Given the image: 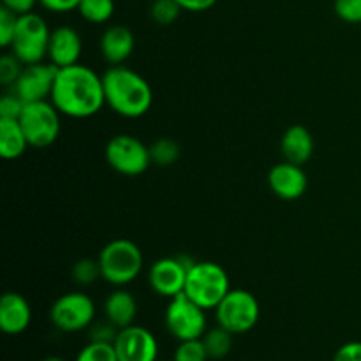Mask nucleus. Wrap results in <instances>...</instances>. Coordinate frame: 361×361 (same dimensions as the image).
Returning a JSON list of instances; mask_svg holds the SVG:
<instances>
[{
    "label": "nucleus",
    "instance_id": "29",
    "mask_svg": "<svg viewBox=\"0 0 361 361\" xmlns=\"http://www.w3.org/2000/svg\"><path fill=\"white\" fill-rule=\"evenodd\" d=\"M18 18L20 16L14 14L13 11L0 7V46L2 48H11V44H13Z\"/></svg>",
    "mask_w": 361,
    "mask_h": 361
},
{
    "label": "nucleus",
    "instance_id": "16",
    "mask_svg": "<svg viewBox=\"0 0 361 361\" xmlns=\"http://www.w3.org/2000/svg\"><path fill=\"white\" fill-rule=\"evenodd\" d=\"M32 307L20 293H6L0 298V330L6 335H20L30 326Z\"/></svg>",
    "mask_w": 361,
    "mask_h": 361
},
{
    "label": "nucleus",
    "instance_id": "4",
    "mask_svg": "<svg viewBox=\"0 0 361 361\" xmlns=\"http://www.w3.org/2000/svg\"><path fill=\"white\" fill-rule=\"evenodd\" d=\"M229 291V275L221 264L214 261H194L190 264L183 293L201 309L215 310Z\"/></svg>",
    "mask_w": 361,
    "mask_h": 361
},
{
    "label": "nucleus",
    "instance_id": "31",
    "mask_svg": "<svg viewBox=\"0 0 361 361\" xmlns=\"http://www.w3.org/2000/svg\"><path fill=\"white\" fill-rule=\"evenodd\" d=\"M25 108V101L20 97V95H16L14 92H11V94L4 95L2 99H0V118H14L18 120L20 118L21 111H23Z\"/></svg>",
    "mask_w": 361,
    "mask_h": 361
},
{
    "label": "nucleus",
    "instance_id": "17",
    "mask_svg": "<svg viewBox=\"0 0 361 361\" xmlns=\"http://www.w3.org/2000/svg\"><path fill=\"white\" fill-rule=\"evenodd\" d=\"M134 46H136L134 34L130 32V28L123 27V25H111L106 28L101 35V42H99L102 59L109 66H123L133 55Z\"/></svg>",
    "mask_w": 361,
    "mask_h": 361
},
{
    "label": "nucleus",
    "instance_id": "30",
    "mask_svg": "<svg viewBox=\"0 0 361 361\" xmlns=\"http://www.w3.org/2000/svg\"><path fill=\"white\" fill-rule=\"evenodd\" d=\"M335 14L351 25L361 23V0H335Z\"/></svg>",
    "mask_w": 361,
    "mask_h": 361
},
{
    "label": "nucleus",
    "instance_id": "21",
    "mask_svg": "<svg viewBox=\"0 0 361 361\" xmlns=\"http://www.w3.org/2000/svg\"><path fill=\"white\" fill-rule=\"evenodd\" d=\"M201 341H203L204 348H207L210 360H222L231 353L233 334H229L228 330H224L219 324L215 328H212V330L204 331Z\"/></svg>",
    "mask_w": 361,
    "mask_h": 361
},
{
    "label": "nucleus",
    "instance_id": "37",
    "mask_svg": "<svg viewBox=\"0 0 361 361\" xmlns=\"http://www.w3.org/2000/svg\"><path fill=\"white\" fill-rule=\"evenodd\" d=\"M42 361H66V360L59 358V356H49V358H44Z\"/></svg>",
    "mask_w": 361,
    "mask_h": 361
},
{
    "label": "nucleus",
    "instance_id": "2",
    "mask_svg": "<svg viewBox=\"0 0 361 361\" xmlns=\"http://www.w3.org/2000/svg\"><path fill=\"white\" fill-rule=\"evenodd\" d=\"M106 106L123 118H141L154 104L150 83L126 66H111L102 74Z\"/></svg>",
    "mask_w": 361,
    "mask_h": 361
},
{
    "label": "nucleus",
    "instance_id": "28",
    "mask_svg": "<svg viewBox=\"0 0 361 361\" xmlns=\"http://www.w3.org/2000/svg\"><path fill=\"white\" fill-rule=\"evenodd\" d=\"M23 67L25 63L16 55H13V53L4 55L0 59V83L7 85V87H14Z\"/></svg>",
    "mask_w": 361,
    "mask_h": 361
},
{
    "label": "nucleus",
    "instance_id": "32",
    "mask_svg": "<svg viewBox=\"0 0 361 361\" xmlns=\"http://www.w3.org/2000/svg\"><path fill=\"white\" fill-rule=\"evenodd\" d=\"M118 328L113 326L109 321H104V323L92 324L90 328V341L94 342H106V344H113L118 335Z\"/></svg>",
    "mask_w": 361,
    "mask_h": 361
},
{
    "label": "nucleus",
    "instance_id": "15",
    "mask_svg": "<svg viewBox=\"0 0 361 361\" xmlns=\"http://www.w3.org/2000/svg\"><path fill=\"white\" fill-rule=\"evenodd\" d=\"M83 42L81 35L73 27H59L51 30L48 44V59L59 69L80 63Z\"/></svg>",
    "mask_w": 361,
    "mask_h": 361
},
{
    "label": "nucleus",
    "instance_id": "33",
    "mask_svg": "<svg viewBox=\"0 0 361 361\" xmlns=\"http://www.w3.org/2000/svg\"><path fill=\"white\" fill-rule=\"evenodd\" d=\"M331 361H361V342H345L337 349Z\"/></svg>",
    "mask_w": 361,
    "mask_h": 361
},
{
    "label": "nucleus",
    "instance_id": "8",
    "mask_svg": "<svg viewBox=\"0 0 361 361\" xmlns=\"http://www.w3.org/2000/svg\"><path fill=\"white\" fill-rule=\"evenodd\" d=\"M104 157L109 168L123 176L143 175L152 164L150 147L130 134L113 136L106 145Z\"/></svg>",
    "mask_w": 361,
    "mask_h": 361
},
{
    "label": "nucleus",
    "instance_id": "20",
    "mask_svg": "<svg viewBox=\"0 0 361 361\" xmlns=\"http://www.w3.org/2000/svg\"><path fill=\"white\" fill-rule=\"evenodd\" d=\"M30 147L21 129L20 122L14 118H0V155L6 161H16Z\"/></svg>",
    "mask_w": 361,
    "mask_h": 361
},
{
    "label": "nucleus",
    "instance_id": "10",
    "mask_svg": "<svg viewBox=\"0 0 361 361\" xmlns=\"http://www.w3.org/2000/svg\"><path fill=\"white\" fill-rule=\"evenodd\" d=\"M95 303L85 293H66L53 302L49 321L63 334H78L94 324Z\"/></svg>",
    "mask_w": 361,
    "mask_h": 361
},
{
    "label": "nucleus",
    "instance_id": "3",
    "mask_svg": "<svg viewBox=\"0 0 361 361\" xmlns=\"http://www.w3.org/2000/svg\"><path fill=\"white\" fill-rule=\"evenodd\" d=\"M101 279L108 284L123 288L140 277L143 270V252L134 242L127 238L111 240L99 252Z\"/></svg>",
    "mask_w": 361,
    "mask_h": 361
},
{
    "label": "nucleus",
    "instance_id": "9",
    "mask_svg": "<svg viewBox=\"0 0 361 361\" xmlns=\"http://www.w3.org/2000/svg\"><path fill=\"white\" fill-rule=\"evenodd\" d=\"M166 330L178 342L201 338L207 326V310L201 309L185 293L169 300L164 314Z\"/></svg>",
    "mask_w": 361,
    "mask_h": 361
},
{
    "label": "nucleus",
    "instance_id": "12",
    "mask_svg": "<svg viewBox=\"0 0 361 361\" xmlns=\"http://www.w3.org/2000/svg\"><path fill=\"white\" fill-rule=\"evenodd\" d=\"M113 345L118 361H157L159 358V342L155 335L137 324L122 328Z\"/></svg>",
    "mask_w": 361,
    "mask_h": 361
},
{
    "label": "nucleus",
    "instance_id": "13",
    "mask_svg": "<svg viewBox=\"0 0 361 361\" xmlns=\"http://www.w3.org/2000/svg\"><path fill=\"white\" fill-rule=\"evenodd\" d=\"M56 73H59V67L53 66L51 62H39L25 66L20 78L14 83L13 92L20 95L25 102L48 101L51 97Z\"/></svg>",
    "mask_w": 361,
    "mask_h": 361
},
{
    "label": "nucleus",
    "instance_id": "26",
    "mask_svg": "<svg viewBox=\"0 0 361 361\" xmlns=\"http://www.w3.org/2000/svg\"><path fill=\"white\" fill-rule=\"evenodd\" d=\"M74 282L80 286H92L99 277H101V267L97 259H80L74 263L71 270Z\"/></svg>",
    "mask_w": 361,
    "mask_h": 361
},
{
    "label": "nucleus",
    "instance_id": "23",
    "mask_svg": "<svg viewBox=\"0 0 361 361\" xmlns=\"http://www.w3.org/2000/svg\"><path fill=\"white\" fill-rule=\"evenodd\" d=\"M150 157L152 164L168 168L180 159V145L171 137H161L150 147Z\"/></svg>",
    "mask_w": 361,
    "mask_h": 361
},
{
    "label": "nucleus",
    "instance_id": "6",
    "mask_svg": "<svg viewBox=\"0 0 361 361\" xmlns=\"http://www.w3.org/2000/svg\"><path fill=\"white\" fill-rule=\"evenodd\" d=\"M60 115L62 113L49 99L25 102L18 122L27 136L28 145L34 148H48L49 145L55 143L60 134Z\"/></svg>",
    "mask_w": 361,
    "mask_h": 361
},
{
    "label": "nucleus",
    "instance_id": "1",
    "mask_svg": "<svg viewBox=\"0 0 361 361\" xmlns=\"http://www.w3.org/2000/svg\"><path fill=\"white\" fill-rule=\"evenodd\" d=\"M49 101L69 118H90L106 106L102 76L83 63L59 69Z\"/></svg>",
    "mask_w": 361,
    "mask_h": 361
},
{
    "label": "nucleus",
    "instance_id": "7",
    "mask_svg": "<svg viewBox=\"0 0 361 361\" xmlns=\"http://www.w3.org/2000/svg\"><path fill=\"white\" fill-rule=\"evenodd\" d=\"M261 316L259 302L245 289H231L215 309L219 326L233 335H243L252 330Z\"/></svg>",
    "mask_w": 361,
    "mask_h": 361
},
{
    "label": "nucleus",
    "instance_id": "36",
    "mask_svg": "<svg viewBox=\"0 0 361 361\" xmlns=\"http://www.w3.org/2000/svg\"><path fill=\"white\" fill-rule=\"evenodd\" d=\"M183 11L189 13H203V11L212 9L217 4V0H176Z\"/></svg>",
    "mask_w": 361,
    "mask_h": 361
},
{
    "label": "nucleus",
    "instance_id": "34",
    "mask_svg": "<svg viewBox=\"0 0 361 361\" xmlns=\"http://www.w3.org/2000/svg\"><path fill=\"white\" fill-rule=\"evenodd\" d=\"M81 0H39L42 7L49 13L56 14H66L71 13V11H78Z\"/></svg>",
    "mask_w": 361,
    "mask_h": 361
},
{
    "label": "nucleus",
    "instance_id": "35",
    "mask_svg": "<svg viewBox=\"0 0 361 361\" xmlns=\"http://www.w3.org/2000/svg\"><path fill=\"white\" fill-rule=\"evenodd\" d=\"M39 0H2V7L13 11L18 16L34 13V7L37 6Z\"/></svg>",
    "mask_w": 361,
    "mask_h": 361
},
{
    "label": "nucleus",
    "instance_id": "14",
    "mask_svg": "<svg viewBox=\"0 0 361 361\" xmlns=\"http://www.w3.org/2000/svg\"><path fill=\"white\" fill-rule=\"evenodd\" d=\"M268 185L271 192L284 201H295L305 194L309 187V178L302 166L293 162H279L268 173Z\"/></svg>",
    "mask_w": 361,
    "mask_h": 361
},
{
    "label": "nucleus",
    "instance_id": "38",
    "mask_svg": "<svg viewBox=\"0 0 361 361\" xmlns=\"http://www.w3.org/2000/svg\"><path fill=\"white\" fill-rule=\"evenodd\" d=\"M159 361V360H157ZM162 361H175V360H162Z\"/></svg>",
    "mask_w": 361,
    "mask_h": 361
},
{
    "label": "nucleus",
    "instance_id": "22",
    "mask_svg": "<svg viewBox=\"0 0 361 361\" xmlns=\"http://www.w3.org/2000/svg\"><path fill=\"white\" fill-rule=\"evenodd\" d=\"M78 13L88 23H108L115 13V0H81Z\"/></svg>",
    "mask_w": 361,
    "mask_h": 361
},
{
    "label": "nucleus",
    "instance_id": "27",
    "mask_svg": "<svg viewBox=\"0 0 361 361\" xmlns=\"http://www.w3.org/2000/svg\"><path fill=\"white\" fill-rule=\"evenodd\" d=\"M173 360L175 361H208L210 360V356H208L203 341H201V338H192V341L180 342Z\"/></svg>",
    "mask_w": 361,
    "mask_h": 361
},
{
    "label": "nucleus",
    "instance_id": "25",
    "mask_svg": "<svg viewBox=\"0 0 361 361\" xmlns=\"http://www.w3.org/2000/svg\"><path fill=\"white\" fill-rule=\"evenodd\" d=\"M74 361H118L115 345L106 342L90 341L80 353Z\"/></svg>",
    "mask_w": 361,
    "mask_h": 361
},
{
    "label": "nucleus",
    "instance_id": "5",
    "mask_svg": "<svg viewBox=\"0 0 361 361\" xmlns=\"http://www.w3.org/2000/svg\"><path fill=\"white\" fill-rule=\"evenodd\" d=\"M51 30L44 18L37 13H28L18 18L11 53L16 55L25 66L44 62L48 56V44Z\"/></svg>",
    "mask_w": 361,
    "mask_h": 361
},
{
    "label": "nucleus",
    "instance_id": "24",
    "mask_svg": "<svg viewBox=\"0 0 361 361\" xmlns=\"http://www.w3.org/2000/svg\"><path fill=\"white\" fill-rule=\"evenodd\" d=\"M182 7L176 0H154L150 6V16L159 25H173L180 18Z\"/></svg>",
    "mask_w": 361,
    "mask_h": 361
},
{
    "label": "nucleus",
    "instance_id": "11",
    "mask_svg": "<svg viewBox=\"0 0 361 361\" xmlns=\"http://www.w3.org/2000/svg\"><path fill=\"white\" fill-rule=\"evenodd\" d=\"M192 263L194 261L187 257H162L155 261L148 270V284L152 291L168 300L182 295Z\"/></svg>",
    "mask_w": 361,
    "mask_h": 361
},
{
    "label": "nucleus",
    "instance_id": "18",
    "mask_svg": "<svg viewBox=\"0 0 361 361\" xmlns=\"http://www.w3.org/2000/svg\"><path fill=\"white\" fill-rule=\"evenodd\" d=\"M281 150L286 161L303 166L314 154L312 133L305 126H291L282 134Z\"/></svg>",
    "mask_w": 361,
    "mask_h": 361
},
{
    "label": "nucleus",
    "instance_id": "19",
    "mask_svg": "<svg viewBox=\"0 0 361 361\" xmlns=\"http://www.w3.org/2000/svg\"><path fill=\"white\" fill-rule=\"evenodd\" d=\"M137 316L136 298L126 289H116L106 298L104 302V317L106 321L116 326L118 330L134 324Z\"/></svg>",
    "mask_w": 361,
    "mask_h": 361
}]
</instances>
